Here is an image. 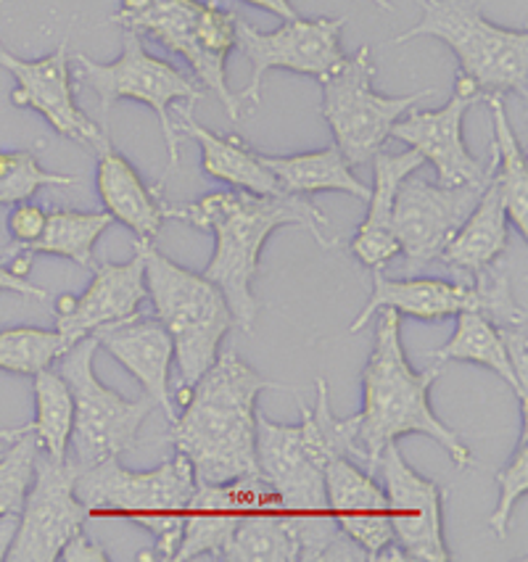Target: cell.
Wrapping results in <instances>:
<instances>
[{"instance_id":"cell-1","label":"cell","mask_w":528,"mask_h":562,"mask_svg":"<svg viewBox=\"0 0 528 562\" xmlns=\"http://www.w3.org/2000/svg\"><path fill=\"white\" fill-rule=\"evenodd\" d=\"M165 217L214 233L217 246L204 274L223 291L233 312V323L246 333H251L259 312L257 296L251 291L259 272V251L278 227H306L317 244L325 248L334 246V240L323 235L330 222L304 195H259L236 188V191L209 193L193 204H165Z\"/></svg>"},{"instance_id":"cell-2","label":"cell","mask_w":528,"mask_h":562,"mask_svg":"<svg viewBox=\"0 0 528 562\" xmlns=\"http://www.w3.org/2000/svg\"><path fill=\"white\" fill-rule=\"evenodd\" d=\"M285 385L265 381L236 351H225L180 404L172 441L193 465L195 483L257 475V396Z\"/></svg>"},{"instance_id":"cell-3","label":"cell","mask_w":528,"mask_h":562,"mask_svg":"<svg viewBox=\"0 0 528 562\" xmlns=\"http://www.w3.org/2000/svg\"><path fill=\"white\" fill-rule=\"evenodd\" d=\"M383 317L375 328V344L368 364L362 370L364 407L360 420L362 460L370 465V475L391 441L407 434H423L439 443L452 457L458 468L473 465V452L434 415L428 391L441 368L415 372L409 368L402 346V315L394 310H381Z\"/></svg>"},{"instance_id":"cell-4","label":"cell","mask_w":528,"mask_h":562,"mask_svg":"<svg viewBox=\"0 0 528 562\" xmlns=\"http://www.w3.org/2000/svg\"><path fill=\"white\" fill-rule=\"evenodd\" d=\"M257 465L296 533L299 562L368 560L349 536L338 531L328 507L325 465L306 449L302 428L257 415Z\"/></svg>"},{"instance_id":"cell-5","label":"cell","mask_w":528,"mask_h":562,"mask_svg":"<svg viewBox=\"0 0 528 562\" xmlns=\"http://www.w3.org/2000/svg\"><path fill=\"white\" fill-rule=\"evenodd\" d=\"M138 244L146 257V296L175 344V362L180 370L175 404H182L199 378L217 362L220 344L236 323L223 291L204 272L186 270L156 251L148 240Z\"/></svg>"},{"instance_id":"cell-6","label":"cell","mask_w":528,"mask_h":562,"mask_svg":"<svg viewBox=\"0 0 528 562\" xmlns=\"http://www.w3.org/2000/svg\"><path fill=\"white\" fill-rule=\"evenodd\" d=\"M195 492L193 465L186 454H175L148 473H130L120 457L77 470L75 494L93 513L125 515L146 528L156 541V558L172 562L178 552L188 502Z\"/></svg>"},{"instance_id":"cell-7","label":"cell","mask_w":528,"mask_h":562,"mask_svg":"<svg viewBox=\"0 0 528 562\" xmlns=\"http://www.w3.org/2000/svg\"><path fill=\"white\" fill-rule=\"evenodd\" d=\"M114 22L125 32L151 35L186 58L199 82L223 101L233 120H240L244 103L227 88V56L236 48V11L223 9L220 0H122Z\"/></svg>"},{"instance_id":"cell-8","label":"cell","mask_w":528,"mask_h":562,"mask_svg":"<svg viewBox=\"0 0 528 562\" xmlns=\"http://www.w3.org/2000/svg\"><path fill=\"white\" fill-rule=\"evenodd\" d=\"M413 37H436L460 58V71L471 77L484 95H528V35L505 30L481 14L468 0H423V16L415 27L396 35L394 45Z\"/></svg>"},{"instance_id":"cell-9","label":"cell","mask_w":528,"mask_h":562,"mask_svg":"<svg viewBox=\"0 0 528 562\" xmlns=\"http://www.w3.org/2000/svg\"><path fill=\"white\" fill-rule=\"evenodd\" d=\"M98 338L88 336L61 355V378L75 396V426L67 460L85 470L109 457H122L138 443L141 426L154 412V398H125L106 389L93 372Z\"/></svg>"},{"instance_id":"cell-10","label":"cell","mask_w":528,"mask_h":562,"mask_svg":"<svg viewBox=\"0 0 528 562\" xmlns=\"http://www.w3.org/2000/svg\"><path fill=\"white\" fill-rule=\"evenodd\" d=\"M375 64L370 45H362L355 56L338 67L334 75L323 77V116L334 130L338 151L351 167L373 161L391 127L402 120L415 103L434 95V90H420L413 95H381L373 90Z\"/></svg>"},{"instance_id":"cell-11","label":"cell","mask_w":528,"mask_h":562,"mask_svg":"<svg viewBox=\"0 0 528 562\" xmlns=\"http://www.w3.org/2000/svg\"><path fill=\"white\" fill-rule=\"evenodd\" d=\"M75 61L80 64V77L93 93L101 98V127L109 130V116L116 101L130 98L151 106L159 116L161 133L167 140L169 167H178L180 161V133L175 127L169 109L175 101L195 103L204 90H199L165 58H156L143 48L141 35L127 32L125 50L112 64H96L93 58L75 54Z\"/></svg>"},{"instance_id":"cell-12","label":"cell","mask_w":528,"mask_h":562,"mask_svg":"<svg viewBox=\"0 0 528 562\" xmlns=\"http://www.w3.org/2000/svg\"><path fill=\"white\" fill-rule=\"evenodd\" d=\"M347 16L338 19H291L276 32H259L238 16L236 22V48L249 58L251 85L240 93L238 101L259 103L262 80L267 71L285 69L296 75H310L323 80L347 61L341 50V32Z\"/></svg>"},{"instance_id":"cell-13","label":"cell","mask_w":528,"mask_h":562,"mask_svg":"<svg viewBox=\"0 0 528 562\" xmlns=\"http://www.w3.org/2000/svg\"><path fill=\"white\" fill-rule=\"evenodd\" d=\"M75 479L77 468L69 460H54L48 452L37 449L35 479L19 513L14 544L5 560L54 562L61 558V549L88 518V509L75 494Z\"/></svg>"},{"instance_id":"cell-14","label":"cell","mask_w":528,"mask_h":562,"mask_svg":"<svg viewBox=\"0 0 528 562\" xmlns=\"http://www.w3.org/2000/svg\"><path fill=\"white\" fill-rule=\"evenodd\" d=\"M488 182V180H486ZM484 186H441L415 178L402 180L394 204V235L409 270L436 261L479 204Z\"/></svg>"},{"instance_id":"cell-15","label":"cell","mask_w":528,"mask_h":562,"mask_svg":"<svg viewBox=\"0 0 528 562\" xmlns=\"http://www.w3.org/2000/svg\"><path fill=\"white\" fill-rule=\"evenodd\" d=\"M0 67L9 69L16 77V90L11 93V103L19 109H35L48 120L58 135L69 137L85 151L93 154L96 159L106 148H112L109 130L90 120L85 111L77 106L75 88L69 77V45L61 43L54 54L24 61L3 48L0 43Z\"/></svg>"},{"instance_id":"cell-16","label":"cell","mask_w":528,"mask_h":562,"mask_svg":"<svg viewBox=\"0 0 528 562\" xmlns=\"http://www.w3.org/2000/svg\"><path fill=\"white\" fill-rule=\"evenodd\" d=\"M373 475L381 479L391 509L394 544L404 560L449 562L445 541V518H441L439 483L423 479L407 465L396 441H391L378 457Z\"/></svg>"},{"instance_id":"cell-17","label":"cell","mask_w":528,"mask_h":562,"mask_svg":"<svg viewBox=\"0 0 528 562\" xmlns=\"http://www.w3.org/2000/svg\"><path fill=\"white\" fill-rule=\"evenodd\" d=\"M486 98L475 88L471 77L460 71L454 80V93L441 109L413 111L404 120H396L389 137L407 143L436 169V182L441 186H484L492 167L475 161L462 137V120L475 101Z\"/></svg>"},{"instance_id":"cell-18","label":"cell","mask_w":528,"mask_h":562,"mask_svg":"<svg viewBox=\"0 0 528 562\" xmlns=\"http://www.w3.org/2000/svg\"><path fill=\"white\" fill-rule=\"evenodd\" d=\"M325 488L338 531L349 536L368 560H404L394 544L386 492L375 475L362 473L355 462L341 457L325 465Z\"/></svg>"},{"instance_id":"cell-19","label":"cell","mask_w":528,"mask_h":562,"mask_svg":"<svg viewBox=\"0 0 528 562\" xmlns=\"http://www.w3.org/2000/svg\"><path fill=\"white\" fill-rule=\"evenodd\" d=\"M270 494L272 486L259 473L227 483H195L172 562L201 558L223 560L227 541L240 518Z\"/></svg>"},{"instance_id":"cell-20","label":"cell","mask_w":528,"mask_h":562,"mask_svg":"<svg viewBox=\"0 0 528 562\" xmlns=\"http://www.w3.org/2000/svg\"><path fill=\"white\" fill-rule=\"evenodd\" d=\"M93 283L82 296H61L56 302V330L75 346L103 325L141 315L146 299V257L135 240V257L125 265H96Z\"/></svg>"},{"instance_id":"cell-21","label":"cell","mask_w":528,"mask_h":562,"mask_svg":"<svg viewBox=\"0 0 528 562\" xmlns=\"http://www.w3.org/2000/svg\"><path fill=\"white\" fill-rule=\"evenodd\" d=\"M90 336H96L98 346H103L138 378L146 394L154 398L156 407H161L169 423L178 420V409L169 396V368L175 362V344L159 319L135 315L122 323L103 325Z\"/></svg>"},{"instance_id":"cell-22","label":"cell","mask_w":528,"mask_h":562,"mask_svg":"<svg viewBox=\"0 0 528 562\" xmlns=\"http://www.w3.org/2000/svg\"><path fill=\"white\" fill-rule=\"evenodd\" d=\"M426 159L420 154H386L373 156V191L368 195V217L351 240L349 251L370 270H381L391 259L400 257V244L394 235V204L402 180L423 169Z\"/></svg>"},{"instance_id":"cell-23","label":"cell","mask_w":528,"mask_h":562,"mask_svg":"<svg viewBox=\"0 0 528 562\" xmlns=\"http://www.w3.org/2000/svg\"><path fill=\"white\" fill-rule=\"evenodd\" d=\"M381 310H394L404 317L426 319V323L447 319L465 310H473V289L436 278L394 280L375 270L368 304L362 306L360 315L349 325V333H360L370 323V317Z\"/></svg>"},{"instance_id":"cell-24","label":"cell","mask_w":528,"mask_h":562,"mask_svg":"<svg viewBox=\"0 0 528 562\" xmlns=\"http://www.w3.org/2000/svg\"><path fill=\"white\" fill-rule=\"evenodd\" d=\"M507 251V212L502 201L499 186L488 175V182L481 193L479 204L468 220L462 222L460 231L441 251V261L454 272V283L471 285L473 274L492 265Z\"/></svg>"},{"instance_id":"cell-25","label":"cell","mask_w":528,"mask_h":562,"mask_svg":"<svg viewBox=\"0 0 528 562\" xmlns=\"http://www.w3.org/2000/svg\"><path fill=\"white\" fill-rule=\"evenodd\" d=\"M96 182L106 212L122 225H127L135 233V240L154 244L167 220L165 201L141 180V175L125 156L114 151V146L98 156Z\"/></svg>"},{"instance_id":"cell-26","label":"cell","mask_w":528,"mask_h":562,"mask_svg":"<svg viewBox=\"0 0 528 562\" xmlns=\"http://www.w3.org/2000/svg\"><path fill=\"white\" fill-rule=\"evenodd\" d=\"M178 133L182 130L188 137H193L201 146V167L209 178L223 180L227 186L238 188V191H249L259 195H283L278 180L272 178L270 169L259 161V151L246 146L238 135L220 137L204 124L193 120L191 106L178 111ZM289 195V193H285Z\"/></svg>"},{"instance_id":"cell-27","label":"cell","mask_w":528,"mask_h":562,"mask_svg":"<svg viewBox=\"0 0 528 562\" xmlns=\"http://www.w3.org/2000/svg\"><path fill=\"white\" fill-rule=\"evenodd\" d=\"M259 161L270 169L272 178L278 180L280 191L289 195H304L334 191L349 193L355 199L368 201L370 191L351 172V165L338 151V146L323 148V151L299 154V156H270L259 154Z\"/></svg>"},{"instance_id":"cell-28","label":"cell","mask_w":528,"mask_h":562,"mask_svg":"<svg viewBox=\"0 0 528 562\" xmlns=\"http://www.w3.org/2000/svg\"><path fill=\"white\" fill-rule=\"evenodd\" d=\"M227 562H299V541L293 533L278 494L251 507L227 541Z\"/></svg>"},{"instance_id":"cell-29","label":"cell","mask_w":528,"mask_h":562,"mask_svg":"<svg viewBox=\"0 0 528 562\" xmlns=\"http://www.w3.org/2000/svg\"><path fill=\"white\" fill-rule=\"evenodd\" d=\"M436 362H473L488 368L513 389L518 396L520 407H528V383H524L515 372L510 357H507L505 344H502L497 328L475 310H465L458 315V328L452 338L431 355Z\"/></svg>"},{"instance_id":"cell-30","label":"cell","mask_w":528,"mask_h":562,"mask_svg":"<svg viewBox=\"0 0 528 562\" xmlns=\"http://www.w3.org/2000/svg\"><path fill=\"white\" fill-rule=\"evenodd\" d=\"M484 101L492 109L494 120L492 178L502 191L507 220H513V225L518 227L520 238H528V165L524 146L513 133L502 95H486Z\"/></svg>"},{"instance_id":"cell-31","label":"cell","mask_w":528,"mask_h":562,"mask_svg":"<svg viewBox=\"0 0 528 562\" xmlns=\"http://www.w3.org/2000/svg\"><path fill=\"white\" fill-rule=\"evenodd\" d=\"M114 217L109 212H75V209H56L45 217L41 238L30 246L16 248L27 254H50L77 261L82 267H96L93 248L103 233L109 231Z\"/></svg>"},{"instance_id":"cell-32","label":"cell","mask_w":528,"mask_h":562,"mask_svg":"<svg viewBox=\"0 0 528 562\" xmlns=\"http://www.w3.org/2000/svg\"><path fill=\"white\" fill-rule=\"evenodd\" d=\"M35 420L30 423V434L37 447L54 460H67L71 426H75V396L61 372H35Z\"/></svg>"},{"instance_id":"cell-33","label":"cell","mask_w":528,"mask_h":562,"mask_svg":"<svg viewBox=\"0 0 528 562\" xmlns=\"http://www.w3.org/2000/svg\"><path fill=\"white\" fill-rule=\"evenodd\" d=\"M302 439L310 449L312 457L323 465L328 462L341 460H362V449H360V420L355 417H341L334 415L328 404V383L317 381V398H315V407L306 409L302 407Z\"/></svg>"},{"instance_id":"cell-34","label":"cell","mask_w":528,"mask_h":562,"mask_svg":"<svg viewBox=\"0 0 528 562\" xmlns=\"http://www.w3.org/2000/svg\"><path fill=\"white\" fill-rule=\"evenodd\" d=\"M473 310L481 312L497 333L526 330V310L513 289V272L505 254L473 274Z\"/></svg>"},{"instance_id":"cell-35","label":"cell","mask_w":528,"mask_h":562,"mask_svg":"<svg viewBox=\"0 0 528 562\" xmlns=\"http://www.w3.org/2000/svg\"><path fill=\"white\" fill-rule=\"evenodd\" d=\"M71 346L58 330L9 328L0 330V370L35 375L67 355Z\"/></svg>"},{"instance_id":"cell-36","label":"cell","mask_w":528,"mask_h":562,"mask_svg":"<svg viewBox=\"0 0 528 562\" xmlns=\"http://www.w3.org/2000/svg\"><path fill=\"white\" fill-rule=\"evenodd\" d=\"M71 175L48 172L37 165L32 151H0V206H14L19 201H30L41 188L75 186Z\"/></svg>"},{"instance_id":"cell-37","label":"cell","mask_w":528,"mask_h":562,"mask_svg":"<svg viewBox=\"0 0 528 562\" xmlns=\"http://www.w3.org/2000/svg\"><path fill=\"white\" fill-rule=\"evenodd\" d=\"M37 449L41 447H37L35 436L27 430L0 460V515L22 513L30 483L35 479Z\"/></svg>"},{"instance_id":"cell-38","label":"cell","mask_w":528,"mask_h":562,"mask_svg":"<svg viewBox=\"0 0 528 562\" xmlns=\"http://www.w3.org/2000/svg\"><path fill=\"white\" fill-rule=\"evenodd\" d=\"M497 486H499V502L492 515V531L505 539L507 526H510L513 509L518 499H524L528 492V426L524 420V434H520L518 447H515L513 460L505 468L497 470Z\"/></svg>"},{"instance_id":"cell-39","label":"cell","mask_w":528,"mask_h":562,"mask_svg":"<svg viewBox=\"0 0 528 562\" xmlns=\"http://www.w3.org/2000/svg\"><path fill=\"white\" fill-rule=\"evenodd\" d=\"M45 217H48V212H43L41 206L30 204V201H19V204H14V209H11L9 214V233L11 238L16 240V248L30 246L32 240L41 238Z\"/></svg>"},{"instance_id":"cell-40","label":"cell","mask_w":528,"mask_h":562,"mask_svg":"<svg viewBox=\"0 0 528 562\" xmlns=\"http://www.w3.org/2000/svg\"><path fill=\"white\" fill-rule=\"evenodd\" d=\"M61 560L67 562H106V552L96 544V541L88 539V533L77 531L71 539L67 541V547L61 549Z\"/></svg>"},{"instance_id":"cell-41","label":"cell","mask_w":528,"mask_h":562,"mask_svg":"<svg viewBox=\"0 0 528 562\" xmlns=\"http://www.w3.org/2000/svg\"><path fill=\"white\" fill-rule=\"evenodd\" d=\"M0 291L19 293V296L37 299V302H45V299H48V291L37 289V285L32 283V280L24 278V274H19L14 267H5L3 261H0Z\"/></svg>"},{"instance_id":"cell-42","label":"cell","mask_w":528,"mask_h":562,"mask_svg":"<svg viewBox=\"0 0 528 562\" xmlns=\"http://www.w3.org/2000/svg\"><path fill=\"white\" fill-rule=\"evenodd\" d=\"M16 528H19V513L0 515V562L9 558V549L14 544Z\"/></svg>"},{"instance_id":"cell-43","label":"cell","mask_w":528,"mask_h":562,"mask_svg":"<svg viewBox=\"0 0 528 562\" xmlns=\"http://www.w3.org/2000/svg\"><path fill=\"white\" fill-rule=\"evenodd\" d=\"M244 3H251L257 5V9L262 11H270V14H276L283 19V22H291V19H296V9L289 3V0H244Z\"/></svg>"},{"instance_id":"cell-44","label":"cell","mask_w":528,"mask_h":562,"mask_svg":"<svg viewBox=\"0 0 528 562\" xmlns=\"http://www.w3.org/2000/svg\"><path fill=\"white\" fill-rule=\"evenodd\" d=\"M27 430H30L27 426L14 428V430H0V443H14L19 436H24V434H27Z\"/></svg>"},{"instance_id":"cell-45","label":"cell","mask_w":528,"mask_h":562,"mask_svg":"<svg viewBox=\"0 0 528 562\" xmlns=\"http://www.w3.org/2000/svg\"><path fill=\"white\" fill-rule=\"evenodd\" d=\"M373 3L378 5V9H383V11H391V9H394V5H391L389 0H373Z\"/></svg>"},{"instance_id":"cell-46","label":"cell","mask_w":528,"mask_h":562,"mask_svg":"<svg viewBox=\"0 0 528 562\" xmlns=\"http://www.w3.org/2000/svg\"><path fill=\"white\" fill-rule=\"evenodd\" d=\"M0 449H3V443H0Z\"/></svg>"}]
</instances>
